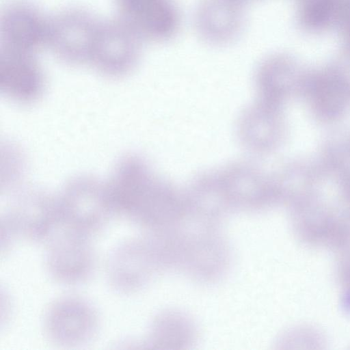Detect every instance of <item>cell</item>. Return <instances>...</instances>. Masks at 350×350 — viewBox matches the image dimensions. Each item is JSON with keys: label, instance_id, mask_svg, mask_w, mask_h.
Segmentation results:
<instances>
[{"label": "cell", "instance_id": "obj_1", "mask_svg": "<svg viewBox=\"0 0 350 350\" xmlns=\"http://www.w3.org/2000/svg\"><path fill=\"white\" fill-rule=\"evenodd\" d=\"M100 21L79 8L49 18L48 46L61 59L72 63L90 60Z\"/></svg>", "mask_w": 350, "mask_h": 350}, {"label": "cell", "instance_id": "obj_2", "mask_svg": "<svg viewBox=\"0 0 350 350\" xmlns=\"http://www.w3.org/2000/svg\"><path fill=\"white\" fill-rule=\"evenodd\" d=\"M118 18L142 42L172 38L180 26L173 0H115Z\"/></svg>", "mask_w": 350, "mask_h": 350}, {"label": "cell", "instance_id": "obj_3", "mask_svg": "<svg viewBox=\"0 0 350 350\" xmlns=\"http://www.w3.org/2000/svg\"><path fill=\"white\" fill-rule=\"evenodd\" d=\"M49 18L23 0L8 3L0 15L1 48L34 54L48 46Z\"/></svg>", "mask_w": 350, "mask_h": 350}, {"label": "cell", "instance_id": "obj_4", "mask_svg": "<svg viewBox=\"0 0 350 350\" xmlns=\"http://www.w3.org/2000/svg\"><path fill=\"white\" fill-rule=\"evenodd\" d=\"M142 42L119 18L100 21L90 61L104 71H124L137 62Z\"/></svg>", "mask_w": 350, "mask_h": 350}, {"label": "cell", "instance_id": "obj_5", "mask_svg": "<svg viewBox=\"0 0 350 350\" xmlns=\"http://www.w3.org/2000/svg\"><path fill=\"white\" fill-rule=\"evenodd\" d=\"M241 0H202L196 14V25L206 42L221 44L232 40L243 24Z\"/></svg>", "mask_w": 350, "mask_h": 350}, {"label": "cell", "instance_id": "obj_6", "mask_svg": "<svg viewBox=\"0 0 350 350\" xmlns=\"http://www.w3.org/2000/svg\"><path fill=\"white\" fill-rule=\"evenodd\" d=\"M275 107L257 99L241 112L237 130L239 142L256 154L267 153L273 146Z\"/></svg>", "mask_w": 350, "mask_h": 350}, {"label": "cell", "instance_id": "obj_7", "mask_svg": "<svg viewBox=\"0 0 350 350\" xmlns=\"http://www.w3.org/2000/svg\"><path fill=\"white\" fill-rule=\"evenodd\" d=\"M219 172L226 196L240 200H262L270 189L267 176L253 163L234 162Z\"/></svg>", "mask_w": 350, "mask_h": 350}]
</instances>
